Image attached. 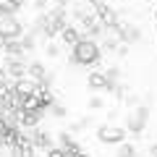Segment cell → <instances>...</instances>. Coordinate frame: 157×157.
<instances>
[{"label":"cell","mask_w":157,"mask_h":157,"mask_svg":"<svg viewBox=\"0 0 157 157\" xmlns=\"http://www.w3.org/2000/svg\"><path fill=\"white\" fill-rule=\"evenodd\" d=\"M37 118H39L37 110H24L21 113V123L24 126H34V123H37Z\"/></svg>","instance_id":"9"},{"label":"cell","mask_w":157,"mask_h":157,"mask_svg":"<svg viewBox=\"0 0 157 157\" xmlns=\"http://www.w3.org/2000/svg\"><path fill=\"white\" fill-rule=\"evenodd\" d=\"M123 136H126L123 128H107V126L100 128V141H105V144H118V141H123Z\"/></svg>","instance_id":"3"},{"label":"cell","mask_w":157,"mask_h":157,"mask_svg":"<svg viewBox=\"0 0 157 157\" xmlns=\"http://www.w3.org/2000/svg\"><path fill=\"white\" fill-rule=\"evenodd\" d=\"M47 157H66V149L55 147V149H50V152H47Z\"/></svg>","instance_id":"10"},{"label":"cell","mask_w":157,"mask_h":157,"mask_svg":"<svg viewBox=\"0 0 157 157\" xmlns=\"http://www.w3.org/2000/svg\"><path fill=\"white\" fill-rule=\"evenodd\" d=\"M0 34H3V37H16L18 34V24L13 21V18H3V21H0Z\"/></svg>","instance_id":"4"},{"label":"cell","mask_w":157,"mask_h":157,"mask_svg":"<svg viewBox=\"0 0 157 157\" xmlns=\"http://www.w3.org/2000/svg\"><path fill=\"white\" fill-rule=\"evenodd\" d=\"M0 141H6V144H13V141H16V131H13L6 121H0Z\"/></svg>","instance_id":"5"},{"label":"cell","mask_w":157,"mask_h":157,"mask_svg":"<svg viewBox=\"0 0 157 157\" xmlns=\"http://www.w3.org/2000/svg\"><path fill=\"white\" fill-rule=\"evenodd\" d=\"M73 58H76V63L89 66V63H94L97 58H100V47H97L92 39H78L76 45H73Z\"/></svg>","instance_id":"1"},{"label":"cell","mask_w":157,"mask_h":157,"mask_svg":"<svg viewBox=\"0 0 157 157\" xmlns=\"http://www.w3.org/2000/svg\"><path fill=\"white\" fill-rule=\"evenodd\" d=\"M89 86H94V89H107L110 81H107V76H102V73H92L89 76Z\"/></svg>","instance_id":"6"},{"label":"cell","mask_w":157,"mask_h":157,"mask_svg":"<svg viewBox=\"0 0 157 157\" xmlns=\"http://www.w3.org/2000/svg\"><path fill=\"white\" fill-rule=\"evenodd\" d=\"M16 8H18V0H0V13L11 16V13H16Z\"/></svg>","instance_id":"7"},{"label":"cell","mask_w":157,"mask_h":157,"mask_svg":"<svg viewBox=\"0 0 157 157\" xmlns=\"http://www.w3.org/2000/svg\"><path fill=\"white\" fill-rule=\"evenodd\" d=\"M13 92H16V100L21 102V100H26V97L37 94V84H34V81H29V78H18Z\"/></svg>","instance_id":"2"},{"label":"cell","mask_w":157,"mask_h":157,"mask_svg":"<svg viewBox=\"0 0 157 157\" xmlns=\"http://www.w3.org/2000/svg\"><path fill=\"white\" fill-rule=\"evenodd\" d=\"M60 37L66 39L68 45H76V42H78V34H76V29H73V26H66V29L60 32Z\"/></svg>","instance_id":"8"}]
</instances>
